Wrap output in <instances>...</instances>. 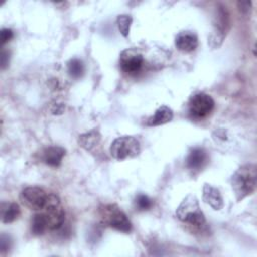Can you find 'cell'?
Here are the masks:
<instances>
[{
	"label": "cell",
	"instance_id": "14",
	"mask_svg": "<svg viewBox=\"0 0 257 257\" xmlns=\"http://www.w3.org/2000/svg\"><path fill=\"white\" fill-rule=\"evenodd\" d=\"M20 215V209L16 203H2L1 218L5 224L14 222Z\"/></svg>",
	"mask_w": 257,
	"mask_h": 257
},
{
	"label": "cell",
	"instance_id": "13",
	"mask_svg": "<svg viewBox=\"0 0 257 257\" xmlns=\"http://www.w3.org/2000/svg\"><path fill=\"white\" fill-rule=\"evenodd\" d=\"M174 117L173 110L167 105H161L156 111L155 114L148 120V125L156 126L162 125L167 122H170Z\"/></svg>",
	"mask_w": 257,
	"mask_h": 257
},
{
	"label": "cell",
	"instance_id": "18",
	"mask_svg": "<svg viewBox=\"0 0 257 257\" xmlns=\"http://www.w3.org/2000/svg\"><path fill=\"white\" fill-rule=\"evenodd\" d=\"M132 23H133V17L128 14H120L116 18V24H117L118 30L124 37L128 36Z\"/></svg>",
	"mask_w": 257,
	"mask_h": 257
},
{
	"label": "cell",
	"instance_id": "11",
	"mask_svg": "<svg viewBox=\"0 0 257 257\" xmlns=\"http://www.w3.org/2000/svg\"><path fill=\"white\" fill-rule=\"evenodd\" d=\"M65 156V150L59 146H50L41 153V160L47 166L56 168L60 166L62 158Z\"/></svg>",
	"mask_w": 257,
	"mask_h": 257
},
{
	"label": "cell",
	"instance_id": "1",
	"mask_svg": "<svg viewBox=\"0 0 257 257\" xmlns=\"http://www.w3.org/2000/svg\"><path fill=\"white\" fill-rule=\"evenodd\" d=\"M257 170L254 164H247L240 167L231 177V186L236 200L242 201L256 189Z\"/></svg>",
	"mask_w": 257,
	"mask_h": 257
},
{
	"label": "cell",
	"instance_id": "19",
	"mask_svg": "<svg viewBox=\"0 0 257 257\" xmlns=\"http://www.w3.org/2000/svg\"><path fill=\"white\" fill-rule=\"evenodd\" d=\"M153 201L145 194H139L135 199V207L139 211H148L152 208Z\"/></svg>",
	"mask_w": 257,
	"mask_h": 257
},
{
	"label": "cell",
	"instance_id": "20",
	"mask_svg": "<svg viewBox=\"0 0 257 257\" xmlns=\"http://www.w3.org/2000/svg\"><path fill=\"white\" fill-rule=\"evenodd\" d=\"M13 38V31L10 28H2L0 31V39L1 44H5Z\"/></svg>",
	"mask_w": 257,
	"mask_h": 257
},
{
	"label": "cell",
	"instance_id": "7",
	"mask_svg": "<svg viewBox=\"0 0 257 257\" xmlns=\"http://www.w3.org/2000/svg\"><path fill=\"white\" fill-rule=\"evenodd\" d=\"M215 101L207 93L200 92L193 95L189 102V110L195 117H204L214 108Z\"/></svg>",
	"mask_w": 257,
	"mask_h": 257
},
{
	"label": "cell",
	"instance_id": "21",
	"mask_svg": "<svg viewBox=\"0 0 257 257\" xmlns=\"http://www.w3.org/2000/svg\"><path fill=\"white\" fill-rule=\"evenodd\" d=\"M10 244H11V241H10L9 237L3 234L1 236V239H0V249H1V252L4 253V252L8 251L10 249Z\"/></svg>",
	"mask_w": 257,
	"mask_h": 257
},
{
	"label": "cell",
	"instance_id": "3",
	"mask_svg": "<svg viewBox=\"0 0 257 257\" xmlns=\"http://www.w3.org/2000/svg\"><path fill=\"white\" fill-rule=\"evenodd\" d=\"M101 221L107 227L123 233L132 231V223L125 213L115 204H106L99 207L98 210Z\"/></svg>",
	"mask_w": 257,
	"mask_h": 257
},
{
	"label": "cell",
	"instance_id": "15",
	"mask_svg": "<svg viewBox=\"0 0 257 257\" xmlns=\"http://www.w3.org/2000/svg\"><path fill=\"white\" fill-rule=\"evenodd\" d=\"M100 141V135L96 130L82 134L78 138V144L86 151H92V149L98 145Z\"/></svg>",
	"mask_w": 257,
	"mask_h": 257
},
{
	"label": "cell",
	"instance_id": "16",
	"mask_svg": "<svg viewBox=\"0 0 257 257\" xmlns=\"http://www.w3.org/2000/svg\"><path fill=\"white\" fill-rule=\"evenodd\" d=\"M47 229V224L43 213L35 214L31 219V233L35 236L42 235Z\"/></svg>",
	"mask_w": 257,
	"mask_h": 257
},
{
	"label": "cell",
	"instance_id": "6",
	"mask_svg": "<svg viewBox=\"0 0 257 257\" xmlns=\"http://www.w3.org/2000/svg\"><path fill=\"white\" fill-rule=\"evenodd\" d=\"M47 198L48 194L39 187H26L19 195L21 204L32 211L43 210Z\"/></svg>",
	"mask_w": 257,
	"mask_h": 257
},
{
	"label": "cell",
	"instance_id": "22",
	"mask_svg": "<svg viewBox=\"0 0 257 257\" xmlns=\"http://www.w3.org/2000/svg\"><path fill=\"white\" fill-rule=\"evenodd\" d=\"M8 61H9V52L3 49L1 52V67H2V69H4L7 66Z\"/></svg>",
	"mask_w": 257,
	"mask_h": 257
},
{
	"label": "cell",
	"instance_id": "17",
	"mask_svg": "<svg viewBox=\"0 0 257 257\" xmlns=\"http://www.w3.org/2000/svg\"><path fill=\"white\" fill-rule=\"evenodd\" d=\"M67 70L71 77L79 78L84 72V65L81 60L72 58L67 62Z\"/></svg>",
	"mask_w": 257,
	"mask_h": 257
},
{
	"label": "cell",
	"instance_id": "23",
	"mask_svg": "<svg viewBox=\"0 0 257 257\" xmlns=\"http://www.w3.org/2000/svg\"><path fill=\"white\" fill-rule=\"evenodd\" d=\"M238 6H239V8H240L241 11L245 12V11L250 10V8H251V2H250V1H241V2H238Z\"/></svg>",
	"mask_w": 257,
	"mask_h": 257
},
{
	"label": "cell",
	"instance_id": "9",
	"mask_svg": "<svg viewBox=\"0 0 257 257\" xmlns=\"http://www.w3.org/2000/svg\"><path fill=\"white\" fill-rule=\"evenodd\" d=\"M208 155L203 148H194L188 155L186 166L193 172H199L207 164Z\"/></svg>",
	"mask_w": 257,
	"mask_h": 257
},
{
	"label": "cell",
	"instance_id": "8",
	"mask_svg": "<svg viewBox=\"0 0 257 257\" xmlns=\"http://www.w3.org/2000/svg\"><path fill=\"white\" fill-rule=\"evenodd\" d=\"M143 62V55L135 49H125L120 53L119 66L126 73H137L141 69Z\"/></svg>",
	"mask_w": 257,
	"mask_h": 257
},
{
	"label": "cell",
	"instance_id": "2",
	"mask_svg": "<svg viewBox=\"0 0 257 257\" xmlns=\"http://www.w3.org/2000/svg\"><path fill=\"white\" fill-rule=\"evenodd\" d=\"M176 216L180 221L198 229H202L206 226L205 215L202 212L199 201L195 195H188L181 202L176 210Z\"/></svg>",
	"mask_w": 257,
	"mask_h": 257
},
{
	"label": "cell",
	"instance_id": "5",
	"mask_svg": "<svg viewBox=\"0 0 257 257\" xmlns=\"http://www.w3.org/2000/svg\"><path fill=\"white\" fill-rule=\"evenodd\" d=\"M43 215L46 220L47 229L54 231L58 230L64 223L65 212L61 206L60 199L55 194H48Z\"/></svg>",
	"mask_w": 257,
	"mask_h": 257
},
{
	"label": "cell",
	"instance_id": "4",
	"mask_svg": "<svg viewBox=\"0 0 257 257\" xmlns=\"http://www.w3.org/2000/svg\"><path fill=\"white\" fill-rule=\"evenodd\" d=\"M109 152L112 158L118 161L135 158L141 152L140 142L133 136L118 137L111 143Z\"/></svg>",
	"mask_w": 257,
	"mask_h": 257
},
{
	"label": "cell",
	"instance_id": "12",
	"mask_svg": "<svg viewBox=\"0 0 257 257\" xmlns=\"http://www.w3.org/2000/svg\"><path fill=\"white\" fill-rule=\"evenodd\" d=\"M176 47L184 52H191L198 46V37L192 31H182L175 39Z\"/></svg>",
	"mask_w": 257,
	"mask_h": 257
},
{
	"label": "cell",
	"instance_id": "10",
	"mask_svg": "<svg viewBox=\"0 0 257 257\" xmlns=\"http://www.w3.org/2000/svg\"><path fill=\"white\" fill-rule=\"evenodd\" d=\"M203 201L216 211L224 207V201L220 191L210 184H205L203 187Z\"/></svg>",
	"mask_w": 257,
	"mask_h": 257
}]
</instances>
